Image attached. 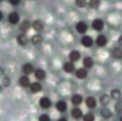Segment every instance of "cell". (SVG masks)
<instances>
[{"mask_svg": "<svg viewBox=\"0 0 122 121\" xmlns=\"http://www.w3.org/2000/svg\"><path fill=\"white\" fill-rule=\"evenodd\" d=\"M1 91H3V85L0 84V92H1Z\"/></svg>", "mask_w": 122, "mask_h": 121, "instance_id": "74e56055", "label": "cell"}, {"mask_svg": "<svg viewBox=\"0 0 122 121\" xmlns=\"http://www.w3.org/2000/svg\"><path fill=\"white\" fill-rule=\"evenodd\" d=\"M115 111L118 113V114L122 113V100L116 101V103H115Z\"/></svg>", "mask_w": 122, "mask_h": 121, "instance_id": "f546056e", "label": "cell"}, {"mask_svg": "<svg viewBox=\"0 0 122 121\" xmlns=\"http://www.w3.org/2000/svg\"><path fill=\"white\" fill-rule=\"evenodd\" d=\"M4 19V13H3V11L1 10H0V22H1Z\"/></svg>", "mask_w": 122, "mask_h": 121, "instance_id": "d590c367", "label": "cell"}, {"mask_svg": "<svg viewBox=\"0 0 122 121\" xmlns=\"http://www.w3.org/2000/svg\"><path fill=\"white\" fill-rule=\"evenodd\" d=\"M57 121H68V120H67L65 116H61L60 119H57Z\"/></svg>", "mask_w": 122, "mask_h": 121, "instance_id": "e575fe53", "label": "cell"}, {"mask_svg": "<svg viewBox=\"0 0 122 121\" xmlns=\"http://www.w3.org/2000/svg\"><path fill=\"white\" fill-rule=\"evenodd\" d=\"M38 103H40V107L42 109H49L51 107V100L49 97H47V96H42L40 98Z\"/></svg>", "mask_w": 122, "mask_h": 121, "instance_id": "7a4b0ae2", "label": "cell"}, {"mask_svg": "<svg viewBox=\"0 0 122 121\" xmlns=\"http://www.w3.org/2000/svg\"><path fill=\"white\" fill-rule=\"evenodd\" d=\"M18 84H19V86H22V88H24V89H26V88H30V84H31V82H30V78H29V76H22L19 79H18Z\"/></svg>", "mask_w": 122, "mask_h": 121, "instance_id": "ba28073f", "label": "cell"}, {"mask_svg": "<svg viewBox=\"0 0 122 121\" xmlns=\"http://www.w3.org/2000/svg\"><path fill=\"white\" fill-rule=\"evenodd\" d=\"M117 43H118L120 47H122V35L118 36V38H117Z\"/></svg>", "mask_w": 122, "mask_h": 121, "instance_id": "836d02e7", "label": "cell"}, {"mask_svg": "<svg viewBox=\"0 0 122 121\" xmlns=\"http://www.w3.org/2000/svg\"><path fill=\"white\" fill-rule=\"evenodd\" d=\"M42 41H43V36L41 35V34H35L31 38H30V42L32 43V44H41L42 43Z\"/></svg>", "mask_w": 122, "mask_h": 121, "instance_id": "cb8c5ba5", "label": "cell"}, {"mask_svg": "<svg viewBox=\"0 0 122 121\" xmlns=\"http://www.w3.org/2000/svg\"><path fill=\"white\" fill-rule=\"evenodd\" d=\"M30 28H31V23H30L29 21H23V22L19 24V29H20V31H22L23 34H25Z\"/></svg>", "mask_w": 122, "mask_h": 121, "instance_id": "484cf974", "label": "cell"}, {"mask_svg": "<svg viewBox=\"0 0 122 121\" xmlns=\"http://www.w3.org/2000/svg\"><path fill=\"white\" fill-rule=\"evenodd\" d=\"M95 65V61H93V59L91 56H85L83 59V67H85L86 70H90Z\"/></svg>", "mask_w": 122, "mask_h": 121, "instance_id": "5bb4252c", "label": "cell"}, {"mask_svg": "<svg viewBox=\"0 0 122 121\" xmlns=\"http://www.w3.org/2000/svg\"><path fill=\"white\" fill-rule=\"evenodd\" d=\"M87 5V0H76V6L79 9H83Z\"/></svg>", "mask_w": 122, "mask_h": 121, "instance_id": "4dcf8cb0", "label": "cell"}, {"mask_svg": "<svg viewBox=\"0 0 122 121\" xmlns=\"http://www.w3.org/2000/svg\"><path fill=\"white\" fill-rule=\"evenodd\" d=\"M1 3H3V0H0V4H1Z\"/></svg>", "mask_w": 122, "mask_h": 121, "instance_id": "ab89813d", "label": "cell"}, {"mask_svg": "<svg viewBox=\"0 0 122 121\" xmlns=\"http://www.w3.org/2000/svg\"><path fill=\"white\" fill-rule=\"evenodd\" d=\"M22 72H23L24 76H29V74H31V73L35 72V67H34L32 64L26 63V64H24V65L22 66Z\"/></svg>", "mask_w": 122, "mask_h": 121, "instance_id": "5b68a950", "label": "cell"}, {"mask_svg": "<svg viewBox=\"0 0 122 121\" xmlns=\"http://www.w3.org/2000/svg\"><path fill=\"white\" fill-rule=\"evenodd\" d=\"M80 43L83 44V47L85 48H90L93 46V38L89 35H83L81 38H80Z\"/></svg>", "mask_w": 122, "mask_h": 121, "instance_id": "6da1fadb", "label": "cell"}, {"mask_svg": "<svg viewBox=\"0 0 122 121\" xmlns=\"http://www.w3.org/2000/svg\"><path fill=\"white\" fill-rule=\"evenodd\" d=\"M83 115H84V113H83V110L79 107H73V109L71 110V116L73 119H76V120L83 119Z\"/></svg>", "mask_w": 122, "mask_h": 121, "instance_id": "4fadbf2b", "label": "cell"}, {"mask_svg": "<svg viewBox=\"0 0 122 121\" xmlns=\"http://www.w3.org/2000/svg\"><path fill=\"white\" fill-rule=\"evenodd\" d=\"M80 52L79 50H71L70 52V54H68V58H70V61L71 63H76V61H78V60L80 59Z\"/></svg>", "mask_w": 122, "mask_h": 121, "instance_id": "ac0fdd59", "label": "cell"}, {"mask_svg": "<svg viewBox=\"0 0 122 121\" xmlns=\"http://www.w3.org/2000/svg\"><path fill=\"white\" fill-rule=\"evenodd\" d=\"M76 30H77V32L84 35V34L87 31V24H86L84 21H79V22L76 24Z\"/></svg>", "mask_w": 122, "mask_h": 121, "instance_id": "52a82bcc", "label": "cell"}, {"mask_svg": "<svg viewBox=\"0 0 122 121\" xmlns=\"http://www.w3.org/2000/svg\"><path fill=\"white\" fill-rule=\"evenodd\" d=\"M17 43L19 46H26L29 43V37L26 36V34H23V32L19 34L17 36Z\"/></svg>", "mask_w": 122, "mask_h": 121, "instance_id": "e0dca14e", "label": "cell"}, {"mask_svg": "<svg viewBox=\"0 0 122 121\" xmlns=\"http://www.w3.org/2000/svg\"><path fill=\"white\" fill-rule=\"evenodd\" d=\"M120 1H122V0H120Z\"/></svg>", "mask_w": 122, "mask_h": 121, "instance_id": "60d3db41", "label": "cell"}, {"mask_svg": "<svg viewBox=\"0 0 122 121\" xmlns=\"http://www.w3.org/2000/svg\"><path fill=\"white\" fill-rule=\"evenodd\" d=\"M83 121H95L96 120V116H95V114L93 113H86V114H84L83 115V119H81Z\"/></svg>", "mask_w": 122, "mask_h": 121, "instance_id": "83f0119b", "label": "cell"}, {"mask_svg": "<svg viewBox=\"0 0 122 121\" xmlns=\"http://www.w3.org/2000/svg\"><path fill=\"white\" fill-rule=\"evenodd\" d=\"M34 74H35V78L37 80H43L47 77V73H46V71L43 68H36L35 72H34Z\"/></svg>", "mask_w": 122, "mask_h": 121, "instance_id": "d6986e66", "label": "cell"}, {"mask_svg": "<svg viewBox=\"0 0 122 121\" xmlns=\"http://www.w3.org/2000/svg\"><path fill=\"white\" fill-rule=\"evenodd\" d=\"M55 107H56L57 111H60V113H65L67 110V103H66V101H57L56 104H55Z\"/></svg>", "mask_w": 122, "mask_h": 121, "instance_id": "44dd1931", "label": "cell"}, {"mask_svg": "<svg viewBox=\"0 0 122 121\" xmlns=\"http://www.w3.org/2000/svg\"><path fill=\"white\" fill-rule=\"evenodd\" d=\"M87 5H89L90 9L97 10V9L101 6V0H89V1H87Z\"/></svg>", "mask_w": 122, "mask_h": 121, "instance_id": "4316f807", "label": "cell"}, {"mask_svg": "<svg viewBox=\"0 0 122 121\" xmlns=\"http://www.w3.org/2000/svg\"><path fill=\"white\" fill-rule=\"evenodd\" d=\"M31 28H32L36 32H41V31L44 29V24H43V22H42L41 19H36V21H34V22L31 23Z\"/></svg>", "mask_w": 122, "mask_h": 121, "instance_id": "9c48e42d", "label": "cell"}, {"mask_svg": "<svg viewBox=\"0 0 122 121\" xmlns=\"http://www.w3.org/2000/svg\"><path fill=\"white\" fill-rule=\"evenodd\" d=\"M62 68H64V71H65L66 73H74V72H76L74 64L71 63V61H66V63H64Z\"/></svg>", "mask_w": 122, "mask_h": 121, "instance_id": "9a60e30c", "label": "cell"}, {"mask_svg": "<svg viewBox=\"0 0 122 121\" xmlns=\"http://www.w3.org/2000/svg\"><path fill=\"white\" fill-rule=\"evenodd\" d=\"M74 74L78 79H85L89 76V70H86L85 67H79V68L76 70Z\"/></svg>", "mask_w": 122, "mask_h": 121, "instance_id": "277c9868", "label": "cell"}, {"mask_svg": "<svg viewBox=\"0 0 122 121\" xmlns=\"http://www.w3.org/2000/svg\"><path fill=\"white\" fill-rule=\"evenodd\" d=\"M95 43H96L98 47H105V46L108 44V37H107L105 35L101 34V35H98V36H97V38H96Z\"/></svg>", "mask_w": 122, "mask_h": 121, "instance_id": "30bf717a", "label": "cell"}, {"mask_svg": "<svg viewBox=\"0 0 122 121\" xmlns=\"http://www.w3.org/2000/svg\"><path fill=\"white\" fill-rule=\"evenodd\" d=\"M110 101H111V98H110V96L108 94H103L99 97V103L102 104V107H107L110 103Z\"/></svg>", "mask_w": 122, "mask_h": 121, "instance_id": "7402d4cb", "label": "cell"}, {"mask_svg": "<svg viewBox=\"0 0 122 121\" xmlns=\"http://www.w3.org/2000/svg\"><path fill=\"white\" fill-rule=\"evenodd\" d=\"M0 77H4V70L0 67Z\"/></svg>", "mask_w": 122, "mask_h": 121, "instance_id": "8d00e7d4", "label": "cell"}, {"mask_svg": "<svg viewBox=\"0 0 122 121\" xmlns=\"http://www.w3.org/2000/svg\"><path fill=\"white\" fill-rule=\"evenodd\" d=\"M110 98L111 100H115V101H118L121 100V91L118 89H111L110 90Z\"/></svg>", "mask_w": 122, "mask_h": 121, "instance_id": "d4e9b609", "label": "cell"}, {"mask_svg": "<svg viewBox=\"0 0 122 121\" xmlns=\"http://www.w3.org/2000/svg\"><path fill=\"white\" fill-rule=\"evenodd\" d=\"M38 121H51V119H50V116L48 115V114H41L40 115V117H38Z\"/></svg>", "mask_w": 122, "mask_h": 121, "instance_id": "1f68e13d", "label": "cell"}, {"mask_svg": "<svg viewBox=\"0 0 122 121\" xmlns=\"http://www.w3.org/2000/svg\"><path fill=\"white\" fill-rule=\"evenodd\" d=\"M99 114H101V116L103 117V119H110L111 117V115H112V113H111V110L108 108V107H102V109L99 110Z\"/></svg>", "mask_w": 122, "mask_h": 121, "instance_id": "ffe728a7", "label": "cell"}, {"mask_svg": "<svg viewBox=\"0 0 122 121\" xmlns=\"http://www.w3.org/2000/svg\"><path fill=\"white\" fill-rule=\"evenodd\" d=\"M20 1H22V0H9L10 5H12V6H18L20 4Z\"/></svg>", "mask_w": 122, "mask_h": 121, "instance_id": "d6a6232c", "label": "cell"}, {"mask_svg": "<svg viewBox=\"0 0 122 121\" xmlns=\"http://www.w3.org/2000/svg\"><path fill=\"white\" fill-rule=\"evenodd\" d=\"M71 102H72V104H73L74 107H79V105L84 102V98H83V96H81L80 94H74V95L71 97Z\"/></svg>", "mask_w": 122, "mask_h": 121, "instance_id": "8fae6325", "label": "cell"}, {"mask_svg": "<svg viewBox=\"0 0 122 121\" xmlns=\"http://www.w3.org/2000/svg\"><path fill=\"white\" fill-rule=\"evenodd\" d=\"M120 121H122V116H121V117H120Z\"/></svg>", "mask_w": 122, "mask_h": 121, "instance_id": "f35d334b", "label": "cell"}, {"mask_svg": "<svg viewBox=\"0 0 122 121\" xmlns=\"http://www.w3.org/2000/svg\"><path fill=\"white\" fill-rule=\"evenodd\" d=\"M29 89H30L31 94H38V92L42 91V84L40 82H34V83L30 84V88Z\"/></svg>", "mask_w": 122, "mask_h": 121, "instance_id": "2e32d148", "label": "cell"}, {"mask_svg": "<svg viewBox=\"0 0 122 121\" xmlns=\"http://www.w3.org/2000/svg\"><path fill=\"white\" fill-rule=\"evenodd\" d=\"M111 56L114 59H122V48L121 47H115L111 49Z\"/></svg>", "mask_w": 122, "mask_h": 121, "instance_id": "603a6c76", "label": "cell"}, {"mask_svg": "<svg viewBox=\"0 0 122 121\" xmlns=\"http://www.w3.org/2000/svg\"><path fill=\"white\" fill-rule=\"evenodd\" d=\"M85 104L89 109H95L97 107V100L93 96H87L85 98Z\"/></svg>", "mask_w": 122, "mask_h": 121, "instance_id": "7c38bea8", "label": "cell"}, {"mask_svg": "<svg viewBox=\"0 0 122 121\" xmlns=\"http://www.w3.org/2000/svg\"><path fill=\"white\" fill-rule=\"evenodd\" d=\"M7 19H9V23H10V24L16 25V24H18V23H19L20 17H19V13H18V12H11V13L9 15Z\"/></svg>", "mask_w": 122, "mask_h": 121, "instance_id": "8992f818", "label": "cell"}, {"mask_svg": "<svg viewBox=\"0 0 122 121\" xmlns=\"http://www.w3.org/2000/svg\"><path fill=\"white\" fill-rule=\"evenodd\" d=\"M1 85H3V88H7V86H10V85H11V79H10V77L4 76V77H3Z\"/></svg>", "mask_w": 122, "mask_h": 121, "instance_id": "f1b7e54d", "label": "cell"}, {"mask_svg": "<svg viewBox=\"0 0 122 121\" xmlns=\"http://www.w3.org/2000/svg\"><path fill=\"white\" fill-rule=\"evenodd\" d=\"M92 29L96 31H102L104 29V21L101 18H96L92 21Z\"/></svg>", "mask_w": 122, "mask_h": 121, "instance_id": "3957f363", "label": "cell"}]
</instances>
